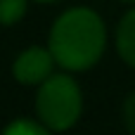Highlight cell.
<instances>
[{"label":"cell","mask_w":135,"mask_h":135,"mask_svg":"<svg viewBox=\"0 0 135 135\" xmlns=\"http://www.w3.org/2000/svg\"><path fill=\"white\" fill-rule=\"evenodd\" d=\"M107 43L109 31L102 14L88 5H74L52 21L45 45L62 71L81 74L100 64Z\"/></svg>","instance_id":"6da1fadb"},{"label":"cell","mask_w":135,"mask_h":135,"mask_svg":"<svg viewBox=\"0 0 135 135\" xmlns=\"http://www.w3.org/2000/svg\"><path fill=\"white\" fill-rule=\"evenodd\" d=\"M36 119L52 133L71 131L83 116V88L69 71H55L36 90Z\"/></svg>","instance_id":"7a4b0ae2"},{"label":"cell","mask_w":135,"mask_h":135,"mask_svg":"<svg viewBox=\"0 0 135 135\" xmlns=\"http://www.w3.org/2000/svg\"><path fill=\"white\" fill-rule=\"evenodd\" d=\"M55 57L47 45H28L12 62V78L19 85L38 88L55 74Z\"/></svg>","instance_id":"3957f363"},{"label":"cell","mask_w":135,"mask_h":135,"mask_svg":"<svg viewBox=\"0 0 135 135\" xmlns=\"http://www.w3.org/2000/svg\"><path fill=\"white\" fill-rule=\"evenodd\" d=\"M114 45H116V55L121 57V62L135 69V5H131L123 12V17L119 19L116 33H114Z\"/></svg>","instance_id":"277c9868"},{"label":"cell","mask_w":135,"mask_h":135,"mask_svg":"<svg viewBox=\"0 0 135 135\" xmlns=\"http://www.w3.org/2000/svg\"><path fill=\"white\" fill-rule=\"evenodd\" d=\"M0 135H52L50 128H45L38 119H28V116H19L12 119Z\"/></svg>","instance_id":"5b68a950"},{"label":"cell","mask_w":135,"mask_h":135,"mask_svg":"<svg viewBox=\"0 0 135 135\" xmlns=\"http://www.w3.org/2000/svg\"><path fill=\"white\" fill-rule=\"evenodd\" d=\"M31 0H0V26H17L26 12Z\"/></svg>","instance_id":"8992f818"},{"label":"cell","mask_w":135,"mask_h":135,"mask_svg":"<svg viewBox=\"0 0 135 135\" xmlns=\"http://www.w3.org/2000/svg\"><path fill=\"white\" fill-rule=\"evenodd\" d=\"M121 119H123V126L128 135H135V90H131L123 100V107H121Z\"/></svg>","instance_id":"52a82bcc"},{"label":"cell","mask_w":135,"mask_h":135,"mask_svg":"<svg viewBox=\"0 0 135 135\" xmlns=\"http://www.w3.org/2000/svg\"><path fill=\"white\" fill-rule=\"evenodd\" d=\"M31 2H38V5H50V2H59V0H31Z\"/></svg>","instance_id":"ba28073f"},{"label":"cell","mask_w":135,"mask_h":135,"mask_svg":"<svg viewBox=\"0 0 135 135\" xmlns=\"http://www.w3.org/2000/svg\"><path fill=\"white\" fill-rule=\"evenodd\" d=\"M121 2H126V5H135V0H121Z\"/></svg>","instance_id":"9c48e42d"}]
</instances>
